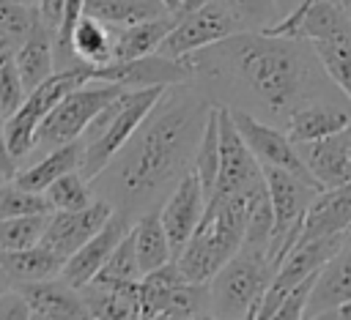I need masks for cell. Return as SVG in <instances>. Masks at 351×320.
I'll list each match as a JSON object with an SVG mask.
<instances>
[{
    "label": "cell",
    "instance_id": "obj_1",
    "mask_svg": "<svg viewBox=\"0 0 351 320\" xmlns=\"http://www.w3.org/2000/svg\"><path fill=\"white\" fill-rule=\"evenodd\" d=\"M184 60L192 82L211 101L225 98L222 107L244 109L280 129L296 109L337 98L313 44L304 38L241 30Z\"/></svg>",
    "mask_w": 351,
    "mask_h": 320
},
{
    "label": "cell",
    "instance_id": "obj_2",
    "mask_svg": "<svg viewBox=\"0 0 351 320\" xmlns=\"http://www.w3.org/2000/svg\"><path fill=\"white\" fill-rule=\"evenodd\" d=\"M214 101L189 82L167 85L126 145L90 181L96 197L137 222L192 170Z\"/></svg>",
    "mask_w": 351,
    "mask_h": 320
},
{
    "label": "cell",
    "instance_id": "obj_3",
    "mask_svg": "<svg viewBox=\"0 0 351 320\" xmlns=\"http://www.w3.org/2000/svg\"><path fill=\"white\" fill-rule=\"evenodd\" d=\"M165 88H134L121 93L115 101H110L82 131V164L80 172L93 181L110 161L112 156L126 145V139L134 134V129L143 123V118L151 112L156 98L162 96Z\"/></svg>",
    "mask_w": 351,
    "mask_h": 320
},
{
    "label": "cell",
    "instance_id": "obj_4",
    "mask_svg": "<svg viewBox=\"0 0 351 320\" xmlns=\"http://www.w3.org/2000/svg\"><path fill=\"white\" fill-rule=\"evenodd\" d=\"M271 276L269 257L241 246L208 282L206 312L219 320H255Z\"/></svg>",
    "mask_w": 351,
    "mask_h": 320
},
{
    "label": "cell",
    "instance_id": "obj_5",
    "mask_svg": "<svg viewBox=\"0 0 351 320\" xmlns=\"http://www.w3.org/2000/svg\"><path fill=\"white\" fill-rule=\"evenodd\" d=\"M90 82V63H82L77 60L74 66L69 68H58L49 79H44L38 88H33L25 101L19 104L16 112H11L5 118V139H8V150L11 156L19 161H25L30 153H33V145H36V131L41 126V120L52 112V107L66 96L71 93L74 88ZM19 172V170H16Z\"/></svg>",
    "mask_w": 351,
    "mask_h": 320
},
{
    "label": "cell",
    "instance_id": "obj_6",
    "mask_svg": "<svg viewBox=\"0 0 351 320\" xmlns=\"http://www.w3.org/2000/svg\"><path fill=\"white\" fill-rule=\"evenodd\" d=\"M126 90H132V88H121L112 82H85V85L74 88L71 93H66L52 107V112L41 120V126L36 131L33 153L44 156L66 142L80 139L82 131L90 126V120Z\"/></svg>",
    "mask_w": 351,
    "mask_h": 320
},
{
    "label": "cell",
    "instance_id": "obj_7",
    "mask_svg": "<svg viewBox=\"0 0 351 320\" xmlns=\"http://www.w3.org/2000/svg\"><path fill=\"white\" fill-rule=\"evenodd\" d=\"M263 181H266L271 208H274V235H271V246H269V263L277 271V265L285 260V254L299 243L304 213L321 189H315L313 183H307L280 167H263Z\"/></svg>",
    "mask_w": 351,
    "mask_h": 320
},
{
    "label": "cell",
    "instance_id": "obj_8",
    "mask_svg": "<svg viewBox=\"0 0 351 320\" xmlns=\"http://www.w3.org/2000/svg\"><path fill=\"white\" fill-rule=\"evenodd\" d=\"M233 33H241L236 16L222 5V0H208L192 11H178L173 30L156 49L165 57H186L197 49H206Z\"/></svg>",
    "mask_w": 351,
    "mask_h": 320
},
{
    "label": "cell",
    "instance_id": "obj_9",
    "mask_svg": "<svg viewBox=\"0 0 351 320\" xmlns=\"http://www.w3.org/2000/svg\"><path fill=\"white\" fill-rule=\"evenodd\" d=\"M217 107H219V172L208 205H217L233 194H244L263 181V167L244 142L241 131L236 129L230 109L222 104Z\"/></svg>",
    "mask_w": 351,
    "mask_h": 320
},
{
    "label": "cell",
    "instance_id": "obj_10",
    "mask_svg": "<svg viewBox=\"0 0 351 320\" xmlns=\"http://www.w3.org/2000/svg\"><path fill=\"white\" fill-rule=\"evenodd\" d=\"M206 304H208V284L186 282L176 260H170L156 271H148L140 279V320H154L170 309H186L192 315H203Z\"/></svg>",
    "mask_w": 351,
    "mask_h": 320
},
{
    "label": "cell",
    "instance_id": "obj_11",
    "mask_svg": "<svg viewBox=\"0 0 351 320\" xmlns=\"http://www.w3.org/2000/svg\"><path fill=\"white\" fill-rule=\"evenodd\" d=\"M228 109H230L233 123H236V129L241 131L244 142L250 145V150H252L255 159L261 161V167H280V170H288V172H293L296 178H302V181L313 183L315 189H321L318 181L313 178V172L307 170V164H304V159H302V153H299V145L288 137L285 129H280V126H274V123H266V120H261V118H255V115H250V112H244V109H233V107H228Z\"/></svg>",
    "mask_w": 351,
    "mask_h": 320
},
{
    "label": "cell",
    "instance_id": "obj_12",
    "mask_svg": "<svg viewBox=\"0 0 351 320\" xmlns=\"http://www.w3.org/2000/svg\"><path fill=\"white\" fill-rule=\"evenodd\" d=\"M90 82H112L121 88H167L192 82V71L184 57H165L159 52L134 57V60H112L104 66H90Z\"/></svg>",
    "mask_w": 351,
    "mask_h": 320
},
{
    "label": "cell",
    "instance_id": "obj_13",
    "mask_svg": "<svg viewBox=\"0 0 351 320\" xmlns=\"http://www.w3.org/2000/svg\"><path fill=\"white\" fill-rule=\"evenodd\" d=\"M203 213H206V194H203V186H200L195 170H189L176 183V189L167 194V200L159 205V216H162L165 232L170 238L173 260L178 257V252L186 246V241L200 227Z\"/></svg>",
    "mask_w": 351,
    "mask_h": 320
},
{
    "label": "cell",
    "instance_id": "obj_14",
    "mask_svg": "<svg viewBox=\"0 0 351 320\" xmlns=\"http://www.w3.org/2000/svg\"><path fill=\"white\" fill-rule=\"evenodd\" d=\"M132 219L112 211V216L104 222V227L90 238L85 241L74 254L66 257V265H63V274L60 279H66L71 287H85L88 282H93V276L104 268V263L110 260V254L115 252V246L129 235L132 230Z\"/></svg>",
    "mask_w": 351,
    "mask_h": 320
},
{
    "label": "cell",
    "instance_id": "obj_15",
    "mask_svg": "<svg viewBox=\"0 0 351 320\" xmlns=\"http://www.w3.org/2000/svg\"><path fill=\"white\" fill-rule=\"evenodd\" d=\"M110 216H112V205L107 200H101V197L93 205L80 208V211H52L41 243L47 249H52L55 254L69 257L85 241H90L104 227V222Z\"/></svg>",
    "mask_w": 351,
    "mask_h": 320
},
{
    "label": "cell",
    "instance_id": "obj_16",
    "mask_svg": "<svg viewBox=\"0 0 351 320\" xmlns=\"http://www.w3.org/2000/svg\"><path fill=\"white\" fill-rule=\"evenodd\" d=\"M296 145L321 189H335L351 181V129Z\"/></svg>",
    "mask_w": 351,
    "mask_h": 320
},
{
    "label": "cell",
    "instance_id": "obj_17",
    "mask_svg": "<svg viewBox=\"0 0 351 320\" xmlns=\"http://www.w3.org/2000/svg\"><path fill=\"white\" fill-rule=\"evenodd\" d=\"M33 312L49 320H90L82 293L71 287L66 279H41V282H22L14 284Z\"/></svg>",
    "mask_w": 351,
    "mask_h": 320
},
{
    "label": "cell",
    "instance_id": "obj_18",
    "mask_svg": "<svg viewBox=\"0 0 351 320\" xmlns=\"http://www.w3.org/2000/svg\"><path fill=\"white\" fill-rule=\"evenodd\" d=\"M348 230H351V181H346L335 189H321L315 194V200L310 202V208L304 213L299 243L324 238V235L348 232Z\"/></svg>",
    "mask_w": 351,
    "mask_h": 320
},
{
    "label": "cell",
    "instance_id": "obj_19",
    "mask_svg": "<svg viewBox=\"0 0 351 320\" xmlns=\"http://www.w3.org/2000/svg\"><path fill=\"white\" fill-rule=\"evenodd\" d=\"M346 304H351V235L337 249V254L318 271L315 284L307 298L304 317H313V315H321V312H329Z\"/></svg>",
    "mask_w": 351,
    "mask_h": 320
},
{
    "label": "cell",
    "instance_id": "obj_20",
    "mask_svg": "<svg viewBox=\"0 0 351 320\" xmlns=\"http://www.w3.org/2000/svg\"><path fill=\"white\" fill-rule=\"evenodd\" d=\"M80 293L90 320H140V282L93 279Z\"/></svg>",
    "mask_w": 351,
    "mask_h": 320
},
{
    "label": "cell",
    "instance_id": "obj_21",
    "mask_svg": "<svg viewBox=\"0 0 351 320\" xmlns=\"http://www.w3.org/2000/svg\"><path fill=\"white\" fill-rule=\"evenodd\" d=\"M343 129H351V104L346 107V104H340V98L307 104V107L296 109L285 123V131L293 142L321 139V137L337 134Z\"/></svg>",
    "mask_w": 351,
    "mask_h": 320
},
{
    "label": "cell",
    "instance_id": "obj_22",
    "mask_svg": "<svg viewBox=\"0 0 351 320\" xmlns=\"http://www.w3.org/2000/svg\"><path fill=\"white\" fill-rule=\"evenodd\" d=\"M233 254H228V249L214 238V232L200 224L195 230V235L186 241V246L178 252L176 265L178 271L186 276V282L195 284H208L214 279V274L230 260Z\"/></svg>",
    "mask_w": 351,
    "mask_h": 320
},
{
    "label": "cell",
    "instance_id": "obj_23",
    "mask_svg": "<svg viewBox=\"0 0 351 320\" xmlns=\"http://www.w3.org/2000/svg\"><path fill=\"white\" fill-rule=\"evenodd\" d=\"M176 16L178 14H165L156 19L137 22V25L112 27V60H134V57L154 55L167 38V33L173 30Z\"/></svg>",
    "mask_w": 351,
    "mask_h": 320
},
{
    "label": "cell",
    "instance_id": "obj_24",
    "mask_svg": "<svg viewBox=\"0 0 351 320\" xmlns=\"http://www.w3.org/2000/svg\"><path fill=\"white\" fill-rule=\"evenodd\" d=\"M16 60V71L22 77L25 90L30 93L33 88H38L44 79H49L58 66H55V33L41 22L36 27V33L14 52Z\"/></svg>",
    "mask_w": 351,
    "mask_h": 320
},
{
    "label": "cell",
    "instance_id": "obj_25",
    "mask_svg": "<svg viewBox=\"0 0 351 320\" xmlns=\"http://www.w3.org/2000/svg\"><path fill=\"white\" fill-rule=\"evenodd\" d=\"M80 164H82V142L74 139V142H66V145H60V148L44 153L38 161L22 167V170L14 175V181H16L19 186L30 189V191H44L55 178L80 170Z\"/></svg>",
    "mask_w": 351,
    "mask_h": 320
},
{
    "label": "cell",
    "instance_id": "obj_26",
    "mask_svg": "<svg viewBox=\"0 0 351 320\" xmlns=\"http://www.w3.org/2000/svg\"><path fill=\"white\" fill-rule=\"evenodd\" d=\"M0 265L8 271L14 284L22 282H41V279H58L63 274L66 257L55 254L44 243H36L30 249H16V252H0Z\"/></svg>",
    "mask_w": 351,
    "mask_h": 320
},
{
    "label": "cell",
    "instance_id": "obj_27",
    "mask_svg": "<svg viewBox=\"0 0 351 320\" xmlns=\"http://www.w3.org/2000/svg\"><path fill=\"white\" fill-rule=\"evenodd\" d=\"M132 241H134V252H137V263L143 268V276L148 271H156L162 265H167L173 260V249H170V238L165 232L159 208L145 211L134 224H132Z\"/></svg>",
    "mask_w": 351,
    "mask_h": 320
},
{
    "label": "cell",
    "instance_id": "obj_28",
    "mask_svg": "<svg viewBox=\"0 0 351 320\" xmlns=\"http://www.w3.org/2000/svg\"><path fill=\"white\" fill-rule=\"evenodd\" d=\"M85 14L110 27H126L170 14L162 0H85Z\"/></svg>",
    "mask_w": 351,
    "mask_h": 320
},
{
    "label": "cell",
    "instance_id": "obj_29",
    "mask_svg": "<svg viewBox=\"0 0 351 320\" xmlns=\"http://www.w3.org/2000/svg\"><path fill=\"white\" fill-rule=\"evenodd\" d=\"M71 49L77 60L90 66H104L112 60V27L99 22L96 16L82 14L74 33H71Z\"/></svg>",
    "mask_w": 351,
    "mask_h": 320
},
{
    "label": "cell",
    "instance_id": "obj_30",
    "mask_svg": "<svg viewBox=\"0 0 351 320\" xmlns=\"http://www.w3.org/2000/svg\"><path fill=\"white\" fill-rule=\"evenodd\" d=\"M41 25L38 5L22 0H0V49L16 52Z\"/></svg>",
    "mask_w": 351,
    "mask_h": 320
},
{
    "label": "cell",
    "instance_id": "obj_31",
    "mask_svg": "<svg viewBox=\"0 0 351 320\" xmlns=\"http://www.w3.org/2000/svg\"><path fill=\"white\" fill-rule=\"evenodd\" d=\"M192 170L197 175L200 186H203L206 205H208V200L214 194V186H217V172H219V107L217 104H214V109L208 115V123L203 129V137H200Z\"/></svg>",
    "mask_w": 351,
    "mask_h": 320
},
{
    "label": "cell",
    "instance_id": "obj_32",
    "mask_svg": "<svg viewBox=\"0 0 351 320\" xmlns=\"http://www.w3.org/2000/svg\"><path fill=\"white\" fill-rule=\"evenodd\" d=\"M44 197L49 200L52 211H80V208H88L99 200L96 191H93V183L80 170L55 178L44 189Z\"/></svg>",
    "mask_w": 351,
    "mask_h": 320
},
{
    "label": "cell",
    "instance_id": "obj_33",
    "mask_svg": "<svg viewBox=\"0 0 351 320\" xmlns=\"http://www.w3.org/2000/svg\"><path fill=\"white\" fill-rule=\"evenodd\" d=\"M271 235H274V208H271V197H269V189H266V181H263L252 191L250 219H247V232H244V243L241 246L263 252L269 257Z\"/></svg>",
    "mask_w": 351,
    "mask_h": 320
},
{
    "label": "cell",
    "instance_id": "obj_34",
    "mask_svg": "<svg viewBox=\"0 0 351 320\" xmlns=\"http://www.w3.org/2000/svg\"><path fill=\"white\" fill-rule=\"evenodd\" d=\"M47 224H49V213L0 219V252H16L41 243Z\"/></svg>",
    "mask_w": 351,
    "mask_h": 320
},
{
    "label": "cell",
    "instance_id": "obj_35",
    "mask_svg": "<svg viewBox=\"0 0 351 320\" xmlns=\"http://www.w3.org/2000/svg\"><path fill=\"white\" fill-rule=\"evenodd\" d=\"M313 49L332 85L351 104V41H313Z\"/></svg>",
    "mask_w": 351,
    "mask_h": 320
},
{
    "label": "cell",
    "instance_id": "obj_36",
    "mask_svg": "<svg viewBox=\"0 0 351 320\" xmlns=\"http://www.w3.org/2000/svg\"><path fill=\"white\" fill-rule=\"evenodd\" d=\"M30 213H52L49 200L44 191H30L16 181L0 183V219L8 216H30Z\"/></svg>",
    "mask_w": 351,
    "mask_h": 320
},
{
    "label": "cell",
    "instance_id": "obj_37",
    "mask_svg": "<svg viewBox=\"0 0 351 320\" xmlns=\"http://www.w3.org/2000/svg\"><path fill=\"white\" fill-rule=\"evenodd\" d=\"M93 279H101V282H140V279H143V268H140V263H137L132 230H129V235L115 246V252L110 254V260L104 263V268H101Z\"/></svg>",
    "mask_w": 351,
    "mask_h": 320
},
{
    "label": "cell",
    "instance_id": "obj_38",
    "mask_svg": "<svg viewBox=\"0 0 351 320\" xmlns=\"http://www.w3.org/2000/svg\"><path fill=\"white\" fill-rule=\"evenodd\" d=\"M241 30H266L280 19L277 0H222Z\"/></svg>",
    "mask_w": 351,
    "mask_h": 320
},
{
    "label": "cell",
    "instance_id": "obj_39",
    "mask_svg": "<svg viewBox=\"0 0 351 320\" xmlns=\"http://www.w3.org/2000/svg\"><path fill=\"white\" fill-rule=\"evenodd\" d=\"M27 90L22 85V77L16 71V60L14 52L0 49V112L8 118L11 112L19 109V104L25 101Z\"/></svg>",
    "mask_w": 351,
    "mask_h": 320
},
{
    "label": "cell",
    "instance_id": "obj_40",
    "mask_svg": "<svg viewBox=\"0 0 351 320\" xmlns=\"http://www.w3.org/2000/svg\"><path fill=\"white\" fill-rule=\"evenodd\" d=\"M315 276H318V274H313V276H307L302 284H296V287L277 304V309L269 315V320H304L307 298H310V290H313V284H315Z\"/></svg>",
    "mask_w": 351,
    "mask_h": 320
},
{
    "label": "cell",
    "instance_id": "obj_41",
    "mask_svg": "<svg viewBox=\"0 0 351 320\" xmlns=\"http://www.w3.org/2000/svg\"><path fill=\"white\" fill-rule=\"evenodd\" d=\"M30 315H33V309L16 287H11L8 293L0 295V320H30Z\"/></svg>",
    "mask_w": 351,
    "mask_h": 320
},
{
    "label": "cell",
    "instance_id": "obj_42",
    "mask_svg": "<svg viewBox=\"0 0 351 320\" xmlns=\"http://www.w3.org/2000/svg\"><path fill=\"white\" fill-rule=\"evenodd\" d=\"M16 170H19V164H16V159L11 156L8 139H5V115L0 112V175H3L5 181H14Z\"/></svg>",
    "mask_w": 351,
    "mask_h": 320
},
{
    "label": "cell",
    "instance_id": "obj_43",
    "mask_svg": "<svg viewBox=\"0 0 351 320\" xmlns=\"http://www.w3.org/2000/svg\"><path fill=\"white\" fill-rule=\"evenodd\" d=\"M304 320H351V304L329 309V312H321V315H313V317H304Z\"/></svg>",
    "mask_w": 351,
    "mask_h": 320
},
{
    "label": "cell",
    "instance_id": "obj_44",
    "mask_svg": "<svg viewBox=\"0 0 351 320\" xmlns=\"http://www.w3.org/2000/svg\"><path fill=\"white\" fill-rule=\"evenodd\" d=\"M200 315H192V312H186V309H170V312H162L159 317H154V320H197Z\"/></svg>",
    "mask_w": 351,
    "mask_h": 320
},
{
    "label": "cell",
    "instance_id": "obj_45",
    "mask_svg": "<svg viewBox=\"0 0 351 320\" xmlns=\"http://www.w3.org/2000/svg\"><path fill=\"white\" fill-rule=\"evenodd\" d=\"M302 3H304V0H277V8H280V19H282V16H288L291 11H296ZM280 19H277V22H280Z\"/></svg>",
    "mask_w": 351,
    "mask_h": 320
},
{
    "label": "cell",
    "instance_id": "obj_46",
    "mask_svg": "<svg viewBox=\"0 0 351 320\" xmlns=\"http://www.w3.org/2000/svg\"><path fill=\"white\" fill-rule=\"evenodd\" d=\"M11 287H14V279H11V276H8V271L0 265V295H3V293H8Z\"/></svg>",
    "mask_w": 351,
    "mask_h": 320
},
{
    "label": "cell",
    "instance_id": "obj_47",
    "mask_svg": "<svg viewBox=\"0 0 351 320\" xmlns=\"http://www.w3.org/2000/svg\"><path fill=\"white\" fill-rule=\"evenodd\" d=\"M162 3H165V8H167L170 14H178V11H181V3H184V0H162Z\"/></svg>",
    "mask_w": 351,
    "mask_h": 320
},
{
    "label": "cell",
    "instance_id": "obj_48",
    "mask_svg": "<svg viewBox=\"0 0 351 320\" xmlns=\"http://www.w3.org/2000/svg\"><path fill=\"white\" fill-rule=\"evenodd\" d=\"M203 3H208V0H184V3H181V11H192V8L203 5Z\"/></svg>",
    "mask_w": 351,
    "mask_h": 320
},
{
    "label": "cell",
    "instance_id": "obj_49",
    "mask_svg": "<svg viewBox=\"0 0 351 320\" xmlns=\"http://www.w3.org/2000/svg\"><path fill=\"white\" fill-rule=\"evenodd\" d=\"M343 8H346V14H348V19H351V0H337Z\"/></svg>",
    "mask_w": 351,
    "mask_h": 320
},
{
    "label": "cell",
    "instance_id": "obj_50",
    "mask_svg": "<svg viewBox=\"0 0 351 320\" xmlns=\"http://www.w3.org/2000/svg\"><path fill=\"white\" fill-rule=\"evenodd\" d=\"M197 320H219V317H214V315H208V312H203Z\"/></svg>",
    "mask_w": 351,
    "mask_h": 320
},
{
    "label": "cell",
    "instance_id": "obj_51",
    "mask_svg": "<svg viewBox=\"0 0 351 320\" xmlns=\"http://www.w3.org/2000/svg\"><path fill=\"white\" fill-rule=\"evenodd\" d=\"M30 320H49V317H44V315H38V312H33V315H30Z\"/></svg>",
    "mask_w": 351,
    "mask_h": 320
},
{
    "label": "cell",
    "instance_id": "obj_52",
    "mask_svg": "<svg viewBox=\"0 0 351 320\" xmlns=\"http://www.w3.org/2000/svg\"><path fill=\"white\" fill-rule=\"evenodd\" d=\"M22 3H33V5H36V3H38V0H22Z\"/></svg>",
    "mask_w": 351,
    "mask_h": 320
},
{
    "label": "cell",
    "instance_id": "obj_53",
    "mask_svg": "<svg viewBox=\"0 0 351 320\" xmlns=\"http://www.w3.org/2000/svg\"><path fill=\"white\" fill-rule=\"evenodd\" d=\"M3 181H5V178H3V175H0V183H3Z\"/></svg>",
    "mask_w": 351,
    "mask_h": 320
}]
</instances>
